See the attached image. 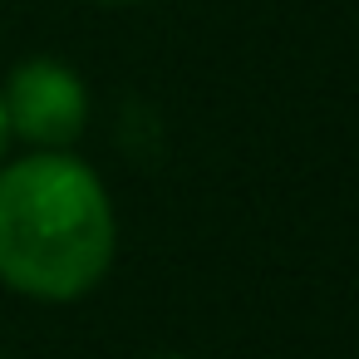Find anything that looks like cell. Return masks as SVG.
I'll use <instances>...</instances> for the list:
<instances>
[{
  "mask_svg": "<svg viewBox=\"0 0 359 359\" xmlns=\"http://www.w3.org/2000/svg\"><path fill=\"white\" fill-rule=\"evenodd\" d=\"M114 261V207L89 163L45 148L0 172V280L30 300H79Z\"/></svg>",
  "mask_w": 359,
  "mask_h": 359,
  "instance_id": "6da1fadb",
  "label": "cell"
},
{
  "mask_svg": "<svg viewBox=\"0 0 359 359\" xmlns=\"http://www.w3.org/2000/svg\"><path fill=\"white\" fill-rule=\"evenodd\" d=\"M0 104H6L11 133L35 148H69L89 123L84 79L60 60H25L11 74Z\"/></svg>",
  "mask_w": 359,
  "mask_h": 359,
  "instance_id": "7a4b0ae2",
  "label": "cell"
},
{
  "mask_svg": "<svg viewBox=\"0 0 359 359\" xmlns=\"http://www.w3.org/2000/svg\"><path fill=\"white\" fill-rule=\"evenodd\" d=\"M6 143H11V123H6V104H0V158H6Z\"/></svg>",
  "mask_w": 359,
  "mask_h": 359,
  "instance_id": "3957f363",
  "label": "cell"
},
{
  "mask_svg": "<svg viewBox=\"0 0 359 359\" xmlns=\"http://www.w3.org/2000/svg\"><path fill=\"white\" fill-rule=\"evenodd\" d=\"M153 359H182V354H153Z\"/></svg>",
  "mask_w": 359,
  "mask_h": 359,
  "instance_id": "277c9868",
  "label": "cell"
},
{
  "mask_svg": "<svg viewBox=\"0 0 359 359\" xmlns=\"http://www.w3.org/2000/svg\"><path fill=\"white\" fill-rule=\"evenodd\" d=\"M104 6H128V0H104Z\"/></svg>",
  "mask_w": 359,
  "mask_h": 359,
  "instance_id": "5b68a950",
  "label": "cell"
}]
</instances>
